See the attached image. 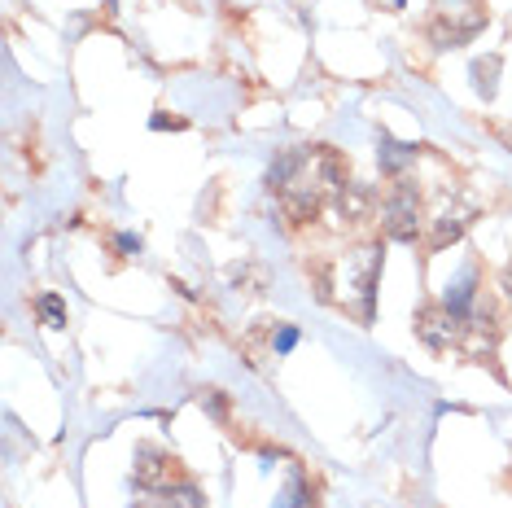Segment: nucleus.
Returning a JSON list of instances; mask_svg holds the SVG:
<instances>
[{"instance_id": "obj_1", "label": "nucleus", "mask_w": 512, "mask_h": 508, "mask_svg": "<svg viewBox=\"0 0 512 508\" xmlns=\"http://www.w3.org/2000/svg\"><path fill=\"white\" fill-rule=\"evenodd\" d=\"M421 193H416V184L399 176L390 184L386 202H381V228L394 237V241H416L421 237Z\"/></svg>"}, {"instance_id": "obj_2", "label": "nucleus", "mask_w": 512, "mask_h": 508, "mask_svg": "<svg viewBox=\"0 0 512 508\" xmlns=\"http://www.w3.org/2000/svg\"><path fill=\"white\" fill-rule=\"evenodd\" d=\"M136 487L145 491H171L180 482V460L167 452V447H154V443H141L136 447Z\"/></svg>"}, {"instance_id": "obj_3", "label": "nucleus", "mask_w": 512, "mask_h": 508, "mask_svg": "<svg viewBox=\"0 0 512 508\" xmlns=\"http://www.w3.org/2000/svg\"><path fill=\"white\" fill-rule=\"evenodd\" d=\"M416 329H421V338L434 346V351H442V346H451L464 333V320L451 316L447 307H429V311L416 316Z\"/></svg>"}, {"instance_id": "obj_4", "label": "nucleus", "mask_w": 512, "mask_h": 508, "mask_svg": "<svg viewBox=\"0 0 512 508\" xmlns=\"http://www.w3.org/2000/svg\"><path fill=\"white\" fill-rule=\"evenodd\" d=\"M377 158H381V171H386L390 180H399L403 171L416 163V145H399V141H390V136L381 132V154Z\"/></svg>"}, {"instance_id": "obj_5", "label": "nucleus", "mask_w": 512, "mask_h": 508, "mask_svg": "<svg viewBox=\"0 0 512 508\" xmlns=\"http://www.w3.org/2000/svg\"><path fill=\"white\" fill-rule=\"evenodd\" d=\"M477 276L473 272H464L456 285H447V294H442V307L451 311V316H460V320H469V311H473V298H477Z\"/></svg>"}, {"instance_id": "obj_6", "label": "nucleus", "mask_w": 512, "mask_h": 508, "mask_svg": "<svg viewBox=\"0 0 512 508\" xmlns=\"http://www.w3.org/2000/svg\"><path fill=\"white\" fill-rule=\"evenodd\" d=\"M162 500H167V508H206V500H202V491L193 487V482H176L171 491H162Z\"/></svg>"}, {"instance_id": "obj_7", "label": "nucleus", "mask_w": 512, "mask_h": 508, "mask_svg": "<svg viewBox=\"0 0 512 508\" xmlns=\"http://www.w3.org/2000/svg\"><path fill=\"white\" fill-rule=\"evenodd\" d=\"M36 311L44 316V325H49V329H66V303L57 294H40L36 298Z\"/></svg>"}, {"instance_id": "obj_8", "label": "nucleus", "mask_w": 512, "mask_h": 508, "mask_svg": "<svg viewBox=\"0 0 512 508\" xmlns=\"http://www.w3.org/2000/svg\"><path fill=\"white\" fill-rule=\"evenodd\" d=\"M495 75H499V57H491V62H473V79H477V92H482L486 101L495 97Z\"/></svg>"}, {"instance_id": "obj_9", "label": "nucleus", "mask_w": 512, "mask_h": 508, "mask_svg": "<svg viewBox=\"0 0 512 508\" xmlns=\"http://www.w3.org/2000/svg\"><path fill=\"white\" fill-rule=\"evenodd\" d=\"M276 508H311V487H307V482H302V478H294V482H289V491L281 495V504H276Z\"/></svg>"}, {"instance_id": "obj_10", "label": "nucleus", "mask_w": 512, "mask_h": 508, "mask_svg": "<svg viewBox=\"0 0 512 508\" xmlns=\"http://www.w3.org/2000/svg\"><path fill=\"white\" fill-rule=\"evenodd\" d=\"M294 346H298V329H294V325H281V329L272 333V351H276V355H289Z\"/></svg>"}, {"instance_id": "obj_11", "label": "nucleus", "mask_w": 512, "mask_h": 508, "mask_svg": "<svg viewBox=\"0 0 512 508\" xmlns=\"http://www.w3.org/2000/svg\"><path fill=\"white\" fill-rule=\"evenodd\" d=\"M114 246H119V254H141L145 241L136 237V233H119V237H114Z\"/></svg>"}, {"instance_id": "obj_12", "label": "nucleus", "mask_w": 512, "mask_h": 508, "mask_svg": "<svg viewBox=\"0 0 512 508\" xmlns=\"http://www.w3.org/2000/svg\"><path fill=\"white\" fill-rule=\"evenodd\" d=\"M202 403H206V408H211V412H215V417H219V421H224V417H228V403H224V395H219V390H206V395H202Z\"/></svg>"}, {"instance_id": "obj_13", "label": "nucleus", "mask_w": 512, "mask_h": 508, "mask_svg": "<svg viewBox=\"0 0 512 508\" xmlns=\"http://www.w3.org/2000/svg\"><path fill=\"white\" fill-rule=\"evenodd\" d=\"M154 127H158V132H162V127H184V119H162V114H158Z\"/></svg>"}, {"instance_id": "obj_14", "label": "nucleus", "mask_w": 512, "mask_h": 508, "mask_svg": "<svg viewBox=\"0 0 512 508\" xmlns=\"http://www.w3.org/2000/svg\"><path fill=\"white\" fill-rule=\"evenodd\" d=\"M110 5H114V0H110Z\"/></svg>"}]
</instances>
